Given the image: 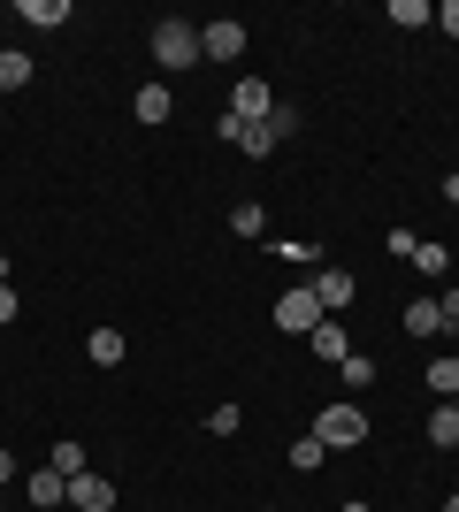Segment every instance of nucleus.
<instances>
[{"instance_id": "1", "label": "nucleus", "mask_w": 459, "mask_h": 512, "mask_svg": "<svg viewBox=\"0 0 459 512\" xmlns=\"http://www.w3.org/2000/svg\"><path fill=\"white\" fill-rule=\"evenodd\" d=\"M146 46H153V62L169 69V77H176V69H199V62H207V54H199V23H184V16H161Z\"/></svg>"}, {"instance_id": "2", "label": "nucleus", "mask_w": 459, "mask_h": 512, "mask_svg": "<svg viewBox=\"0 0 459 512\" xmlns=\"http://www.w3.org/2000/svg\"><path fill=\"white\" fill-rule=\"evenodd\" d=\"M314 436H322L329 451H360V444H368V413L352 406V398H337V406L314 413Z\"/></svg>"}, {"instance_id": "3", "label": "nucleus", "mask_w": 459, "mask_h": 512, "mask_svg": "<svg viewBox=\"0 0 459 512\" xmlns=\"http://www.w3.org/2000/svg\"><path fill=\"white\" fill-rule=\"evenodd\" d=\"M322 299H314V283H291L284 299H276V329H291V337H314V329H322Z\"/></svg>"}, {"instance_id": "4", "label": "nucleus", "mask_w": 459, "mask_h": 512, "mask_svg": "<svg viewBox=\"0 0 459 512\" xmlns=\"http://www.w3.org/2000/svg\"><path fill=\"white\" fill-rule=\"evenodd\" d=\"M276 100H284V92L268 85V77H238V85H230V115H238V123H268Z\"/></svg>"}, {"instance_id": "5", "label": "nucleus", "mask_w": 459, "mask_h": 512, "mask_svg": "<svg viewBox=\"0 0 459 512\" xmlns=\"http://www.w3.org/2000/svg\"><path fill=\"white\" fill-rule=\"evenodd\" d=\"M215 130H222V146H238L245 161H268V153L284 146V138H276V130H268V123H238V115H222Z\"/></svg>"}, {"instance_id": "6", "label": "nucleus", "mask_w": 459, "mask_h": 512, "mask_svg": "<svg viewBox=\"0 0 459 512\" xmlns=\"http://www.w3.org/2000/svg\"><path fill=\"white\" fill-rule=\"evenodd\" d=\"M306 283H314V299H322V314H329V321H337V314H345L352 299H360V283H352V268H314Z\"/></svg>"}, {"instance_id": "7", "label": "nucleus", "mask_w": 459, "mask_h": 512, "mask_svg": "<svg viewBox=\"0 0 459 512\" xmlns=\"http://www.w3.org/2000/svg\"><path fill=\"white\" fill-rule=\"evenodd\" d=\"M199 54H207V62H238L245 54V23H199Z\"/></svg>"}, {"instance_id": "8", "label": "nucleus", "mask_w": 459, "mask_h": 512, "mask_svg": "<svg viewBox=\"0 0 459 512\" xmlns=\"http://www.w3.org/2000/svg\"><path fill=\"white\" fill-rule=\"evenodd\" d=\"M69 505H77V512H115V482H108V474H69Z\"/></svg>"}, {"instance_id": "9", "label": "nucleus", "mask_w": 459, "mask_h": 512, "mask_svg": "<svg viewBox=\"0 0 459 512\" xmlns=\"http://www.w3.org/2000/svg\"><path fill=\"white\" fill-rule=\"evenodd\" d=\"M23 497H31L39 512H62V505H69V474H54V467H31V474H23Z\"/></svg>"}, {"instance_id": "10", "label": "nucleus", "mask_w": 459, "mask_h": 512, "mask_svg": "<svg viewBox=\"0 0 459 512\" xmlns=\"http://www.w3.org/2000/svg\"><path fill=\"white\" fill-rule=\"evenodd\" d=\"M131 115H138V123H169V115H176V92L169 85H138L131 92Z\"/></svg>"}, {"instance_id": "11", "label": "nucleus", "mask_w": 459, "mask_h": 512, "mask_svg": "<svg viewBox=\"0 0 459 512\" xmlns=\"http://www.w3.org/2000/svg\"><path fill=\"white\" fill-rule=\"evenodd\" d=\"M314 360H329V367H345V352H352V337H345V321H322V329H314Z\"/></svg>"}, {"instance_id": "12", "label": "nucleus", "mask_w": 459, "mask_h": 512, "mask_svg": "<svg viewBox=\"0 0 459 512\" xmlns=\"http://www.w3.org/2000/svg\"><path fill=\"white\" fill-rule=\"evenodd\" d=\"M123 352H131V344H123V329H92V337H85V360H92V367H123Z\"/></svg>"}, {"instance_id": "13", "label": "nucleus", "mask_w": 459, "mask_h": 512, "mask_svg": "<svg viewBox=\"0 0 459 512\" xmlns=\"http://www.w3.org/2000/svg\"><path fill=\"white\" fill-rule=\"evenodd\" d=\"M421 383L437 390V406H452V398H459V352H444V360H429V375H421Z\"/></svg>"}, {"instance_id": "14", "label": "nucleus", "mask_w": 459, "mask_h": 512, "mask_svg": "<svg viewBox=\"0 0 459 512\" xmlns=\"http://www.w3.org/2000/svg\"><path fill=\"white\" fill-rule=\"evenodd\" d=\"M16 16L31 31H54V23H69V0H16Z\"/></svg>"}, {"instance_id": "15", "label": "nucleus", "mask_w": 459, "mask_h": 512, "mask_svg": "<svg viewBox=\"0 0 459 512\" xmlns=\"http://www.w3.org/2000/svg\"><path fill=\"white\" fill-rule=\"evenodd\" d=\"M414 276H452V245L421 237V245H414Z\"/></svg>"}, {"instance_id": "16", "label": "nucleus", "mask_w": 459, "mask_h": 512, "mask_svg": "<svg viewBox=\"0 0 459 512\" xmlns=\"http://www.w3.org/2000/svg\"><path fill=\"white\" fill-rule=\"evenodd\" d=\"M31 85V54L23 46H0V92H23Z\"/></svg>"}, {"instance_id": "17", "label": "nucleus", "mask_w": 459, "mask_h": 512, "mask_svg": "<svg viewBox=\"0 0 459 512\" xmlns=\"http://www.w3.org/2000/svg\"><path fill=\"white\" fill-rule=\"evenodd\" d=\"M406 337H444V314H437V299H414V306H406Z\"/></svg>"}, {"instance_id": "18", "label": "nucleus", "mask_w": 459, "mask_h": 512, "mask_svg": "<svg viewBox=\"0 0 459 512\" xmlns=\"http://www.w3.org/2000/svg\"><path fill=\"white\" fill-rule=\"evenodd\" d=\"M429 444H437V451H459V406H437V413H429Z\"/></svg>"}, {"instance_id": "19", "label": "nucleus", "mask_w": 459, "mask_h": 512, "mask_svg": "<svg viewBox=\"0 0 459 512\" xmlns=\"http://www.w3.org/2000/svg\"><path fill=\"white\" fill-rule=\"evenodd\" d=\"M391 23H406V31H429V23H437V8H429V0H391Z\"/></svg>"}, {"instance_id": "20", "label": "nucleus", "mask_w": 459, "mask_h": 512, "mask_svg": "<svg viewBox=\"0 0 459 512\" xmlns=\"http://www.w3.org/2000/svg\"><path fill=\"white\" fill-rule=\"evenodd\" d=\"M322 459H329V444H322V436H314V428H306L299 444H291V467H299V474H314V467H322Z\"/></svg>"}, {"instance_id": "21", "label": "nucleus", "mask_w": 459, "mask_h": 512, "mask_svg": "<svg viewBox=\"0 0 459 512\" xmlns=\"http://www.w3.org/2000/svg\"><path fill=\"white\" fill-rule=\"evenodd\" d=\"M230 230H238V237H261V230H268V207H253V199H238V207H230Z\"/></svg>"}, {"instance_id": "22", "label": "nucleus", "mask_w": 459, "mask_h": 512, "mask_svg": "<svg viewBox=\"0 0 459 512\" xmlns=\"http://www.w3.org/2000/svg\"><path fill=\"white\" fill-rule=\"evenodd\" d=\"M337 375H345V390H368V383H375V360H368V352H345V367H337Z\"/></svg>"}, {"instance_id": "23", "label": "nucleus", "mask_w": 459, "mask_h": 512, "mask_svg": "<svg viewBox=\"0 0 459 512\" xmlns=\"http://www.w3.org/2000/svg\"><path fill=\"white\" fill-rule=\"evenodd\" d=\"M46 467H54V474H85V444H54V451H46Z\"/></svg>"}, {"instance_id": "24", "label": "nucleus", "mask_w": 459, "mask_h": 512, "mask_svg": "<svg viewBox=\"0 0 459 512\" xmlns=\"http://www.w3.org/2000/svg\"><path fill=\"white\" fill-rule=\"evenodd\" d=\"M276 260H299V268H314V260H322V245H306V237L291 245V237H284V245H276Z\"/></svg>"}, {"instance_id": "25", "label": "nucleus", "mask_w": 459, "mask_h": 512, "mask_svg": "<svg viewBox=\"0 0 459 512\" xmlns=\"http://www.w3.org/2000/svg\"><path fill=\"white\" fill-rule=\"evenodd\" d=\"M207 428H215V436H238L245 413H238V406H215V413H207Z\"/></svg>"}, {"instance_id": "26", "label": "nucleus", "mask_w": 459, "mask_h": 512, "mask_svg": "<svg viewBox=\"0 0 459 512\" xmlns=\"http://www.w3.org/2000/svg\"><path fill=\"white\" fill-rule=\"evenodd\" d=\"M268 130H276V138H291V130H299V107H291V100H276V115H268Z\"/></svg>"}, {"instance_id": "27", "label": "nucleus", "mask_w": 459, "mask_h": 512, "mask_svg": "<svg viewBox=\"0 0 459 512\" xmlns=\"http://www.w3.org/2000/svg\"><path fill=\"white\" fill-rule=\"evenodd\" d=\"M437 31H444V39H459V0H444V8H437Z\"/></svg>"}, {"instance_id": "28", "label": "nucleus", "mask_w": 459, "mask_h": 512, "mask_svg": "<svg viewBox=\"0 0 459 512\" xmlns=\"http://www.w3.org/2000/svg\"><path fill=\"white\" fill-rule=\"evenodd\" d=\"M16 306H23V299H16V283H0V329L16 321Z\"/></svg>"}, {"instance_id": "29", "label": "nucleus", "mask_w": 459, "mask_h": 512, "mask_svg": "<svg viewBox=\"0 0 459 512\" xmlns=\"http://www.w3.org/2000/svg\"><path fill=\"white\" fill-rule=\"evenodd\" d=\"M437 314H444V329H459V291H444V299H437Z\"/></svg>"}, {"instance_id": "30", "label": "nucleus", "mask_w": 459, "mask_h": 512, "mask_svg": "<svg viewBox=\"0 0 459 512\" xmlns=\"http://www.w3.org/2000/svg\"><path fill=\"white\" fill-rule=\"evenodd\" d=\"M0 482H16V451H0Z\"/></svg>"}, {"instance_id": "31", "label": "nucleus", "mask_w": 459, "mask_h": 512, "mask_svg": "<svg viewBox=\"0 0 459 512\" xmlns=\"http://www.w3.org/2000/svg\"><path fill=\"white\" fill-rule=\"evenodd\" d=\"M444 199H452V207H459V169H452V176H444Z\"/></svg>"}, {"instance_id": "32", "label": "nucleus", "mask_w": 459, "mask_h": 512, "mask_svg": "<svg viewBox=\"0 0 459 512\" xmlns=\"http://www.w3.org/2000/svg\"><path fill=\"white\" fill-rule=\"evenodd\" d=\"M8 276H16V260H8V253H0V283H8Z\"/></svg>"}, {"instance_id": "33", "label": "nucleus", "mask_w": 459, "mask_h": 512, "mask_svg": "<svg viewBox=\"0 0 459 512\" xmlns=\"http://www.w3.org/2000/svg\"><path fill=\"white\" fill-rule=\"evenodd\" d=\"M444 512H459V490H452V497H444Z\"/></svg>"}, {"instance_id": "34", "label": "nucleus", "mask_w": 459, "mask_h": 512, "mask_svg": "<svg viewBox=\"0 0 459 512\" xmlns=\"http://www.w3.org/2000/svg\"><path fill=\"white\" fill-rule=\"evenodd\" d=\"M261 512H276V505H261Z\"/></svg>"}, {"instance_id": "35", "label": "nucleus", "mask_w": 459, "mask_h": 512, "mask_svg": "<svg viewBox=\"0 0 459 512\" xmlns=\"http://www.w3.org/2000/svg\"><path fill=\"white\" fill-rule=\"evenodd\" d=\"M452 406H459V398H452Z\"/></svg>"}]
</instances>
